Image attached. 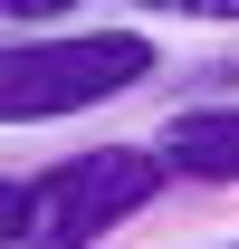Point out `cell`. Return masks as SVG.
Segmentation results:
<instances>
[{"label":"cell","instance_id":"cell-4","mask_svg":"<svg viewBox=\"0 0 239 249\" xmlns=\"http://www.w3.org/2000/svg\"><path fill=\"white\" fill-rule=\"evenodd\" d=\"M144 10H163V19H239V0H144Z\"/></svg>","mask_w":239,"mask_h":249},{"label":"cell","instance_id":"cell-3","mask_svg":"<svg viewBox=\"0 0 239 249\" xmlns=\"http://www.w3.org/2000/svg\"><path fill=\"white\" fill-rule=\"evenodd\" d=\"M153 154L172 163V182H239V106H182Z\"/></svg>","mask_w":239,"mask_h":249},{"label":"cell","instance_id":"cell-5","mask_svg":"<svg viewBox=\"0 0 239 249\" xmlns=\"http://www.w3.org/2000/svg\"><path fill=\"white\" fill-rule=\"evenodd\" d=\"M0 10H10V19H29V29H38V19H67V10H86V0H0Z\"/></svg>","mask_w":239,"mask_h":249},{"label":"cell","instance_id":"cell-1","mask_svg":"<svg viewBox=\"0 0 239 249\" xmlns=\"http://www.w3.org/2000/svg\"><path fill=\"white\" fill-rule=\"evenodd\" d=\"M163 182H172V163L153 144H96V154H67L48 173H29V182H10L0 230H10V249H96L134 211H153Z\"/></svg>","mask_w":239,"mask_h":249},{"label":"cell","instance_id":"cell-2","mask_svg":"<svg viewBox=\"0 0 239 249\" xmlns=\"http://www.w3.org/2000/svg\"><path fill=\"white\" fill-rule=\"evenodd\" d=\"M153 77V38L144 29H67V38H29L0 67V115L10 124H48V115H86L115 106Z\"/></svg>","mask_w":239,"mask_h":249}]
</instances>
